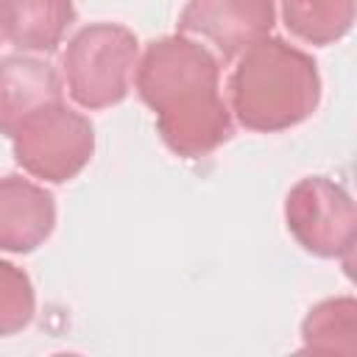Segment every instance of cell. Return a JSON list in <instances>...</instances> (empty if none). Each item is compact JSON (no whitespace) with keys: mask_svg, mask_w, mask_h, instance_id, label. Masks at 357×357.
Returning a JSON list of instances; mask_svg holds the SVG:
<instances>
[{"mask_svg":"<svg viewBox=\"0 0 357 357\" xmlns=\"http://www.w3.org/2000/svg\"><path fill=\"white\" fill-rule=\"evenodd\" d=\"M6 42L22 53H53L75 22L73 0H3Z\"/></svg>","mask_w":357,"mask_h":357,"instance_id":"obj_9","label":"cell"},{"mask_svg":"<svg viewBox=\"0 0 357 357\" xmlns=\"http://www.w3.org/2000/svg\"><path fill=\"white\" fill-rule=\"evenodd\" d=\"M139 42L131 28L120 22L84 25L61 53V73L70 98L81 109L117 106L134 78Z\"/></svg>","mask_w":357,"mask_h":357,"instance_id":"obj_3","label":"cell"},{"mask_svg":"<svg viewBox=\"0 0 357 357\" xmlns=\"http://www.w3.org/2000/svg\"><path fill=\"white\" fill-rule=\"evenodd\" d=\"M0 42H6V22H3V0H0Z\"/></svg>","mask_w":357,"mask_h":357,"instance_id":"obj_13","label":"cell"},{"mask_svg":"<svg viewBox=\"0 0 357 357\" xmlns=\"http://www.w3.org/2000/svg\"><path fill=\"white\" fill-rule=\"evenodd\" d=\"M301 346L321 354H351L357 349V301L351 296L318 301L301 324Z\"/></svg>","mask_w":357,"mask_h":357,"instance_id":"obj_10","label":"cell"},{"mask_svg":"<svg viewBox=\"0 0 357 357\" xmlns=\"http://www.w3.org/2000/svg\"><path fill=\"white\" fill-rule=\"evenodd\" d=\"M59 100H64V86L45 59L28 53L0 59V134L11 137L31 114Z\"/></svg>","mask_w":357,"mask_h":357,"instance_id":"obj_8","label":"cell"},{"mask_svg":"<svg viewBox=\"0 0 357 357\" xmlns=\"http://www.w3.org/2000/svg\"><path fill=\"white\" fill-rule=\"evenodd\" d=\"M284 223L307 254L321 259L351 257L357 234L354 204L332 178L307 176L296 181L284 198Z\"/></svg>","mask_w":357,"mask_h":357,"instance_id":"obj_5","label":"cell"},{"mask_svg":"<svg viewBox=\"0 0 357 357\" xmlns=\"http://www.w3.org/2000/svg\"><path fill=\"white\" fill-rule=\"evenodd\" d=\"M231 114L248 131H287L321 103V73L310 53L279 36H265L240 53L229 78Z\"/></svg>","mask_w":357,"mask_h":357,"instance_id":"obj_2","label":"cell"},{"mask_svg":"<svg viewBox=\"0 0 357 357\" xmlns=\"http://www.w3.org/2000/svg\"><path fill=\"white\" fill-rule=\"evenodd\" d=\"M56 229V198L22 176L0 178V251L31 254Z\"/></svg>","mask_w":357,"mask_h":357,"instance_id":"obj_7","label":"cell"},{"mask_svg":"<svg viewBox=\"0 0 357 357\" xmlns=\"http://www.w3.org/2000/svg\"><path fill=\"white\" fill-rule=\"evenodd\" d=\"M36 312V293L31 276L14 262L0 259V337L22 332Z\"/></svg>","mask_w":357,"mask_h":357,"instance_id":"obj_12","label":"cell"},{"mask_svg":"<svg viewBox=\"0 0 357 357\" xmlns=\"http://www.w3.org/2000/svg\"><path fill=\"white\" fill-rule=\"evenodd\" d=\"M134 86L156 114L162 142L181 159H204L231 137L218 56L187 33L153 39L134 67Z\"/></svg>","mask_w":357,"mask_h":357,"instance_id":"obj_1","label":"cell"},{"mask_svg":"<svg viewBox=\"0 0 357 357\" xmlns=\"http://www.w3.org/2000/svg\"><path fill=\"white\" fill-rule=\"evenodd\" d=\"M282 17L301 42L332 45L351 31L354 0H282Z\"/></svg>","mask_w":357,"mask_h":357,"instance_id":"obj_11","label":"cell"},{"mask_svg":"<svg viewBox=\"0 0 357 357\" xmlns=\"http://www.w3.org/2000/svg\"><path fill=\"white\" fill-rule=\"evenodd\" d=\"M14 162L33 178L64 184L75 178L95 153V128L86 114L64 100L39 109L11 134Z\"/></svg>","mask_w":357,"mask_h":357,"instance_id":"obj_4","label":"cell"},{"mask_svg":"<svg viewBox=\"0 0 357 357\" xmlns=\"http://www.w3.org/2000/svg\"><path fill=\"white\" fill-rule=\"evenodd\" d=\"M273 22V0H187L178 14V31L209 42L223 61L271 36Z\"/></svg>","mask_w":357,"mask_h":357,"instance_id":"obj_6","label":"cell"}]
</instances>
